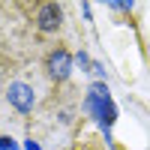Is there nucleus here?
Returning <instances> with one entry per match:
<instances>
[{"label":"nucleus","mask_w":150,"mask_h":150,"mask_svg":"<svg viewBox=\"0 0 150 150\" xmlns=\"http://www.w3.org/2000/svg\"><path fill=\"white\" fill-rule=\"evenodd\" d=\"M6 99H9V105L15 108V111H21V114H30L33 105H36L33 84H27V81H12L9 90H6Z\"/></svg>","instance_id":"f257e3e1"},{"label":"nucleus","mask_w":150,"mask_h":150,"mask_svg":"<svg viewBox=\"0 0 150 150\" xmlns=\"http://www.w3.org/2000/svg\"><path fill=\"white\" fill-rule=\"evenodd\" d=\"M45 69H48V78H51V81L63 84V81L69 78V72H72V57H69V51H66V48H54V51L48 54V60H45Z\"/></svg>","instance_id":"f03ea898"},{"label":"nucleus","mask_w":150,"mask_h":150,"mask_svg":"<svg viewBox=\"0 0 150 150\" xmlns=\"http://www.w3.org/2000/svg\"><path fill=\"white\" fill-rule=\"evenodd\" d=\"M33 12H36V30H42V33H51L63 24V9L57 3H36Z\"/></svg>","instance_id":"7ed1b4c3"},{"label":"nucleus","mask_w":150,"mask_h":150,"mask_svg":"<svg viewBox=\"0 0 150 150\" xmlns=\"http://www.w3.org/2000/svg\"><path fill=\"white\" fill-rule=\"evenodd\" d=\"M75 150H105V147H102V141H99V138H87V141H81Z\"/></svg>","instance_id":"20e7f679"},{"label":"nucleus","mask_w":150,"mask_h":150,"mask_svg":"<svg viewBox=\"0 0 150 150\" xmlns=\"http://www.w3.org/2000/svg\"><path fill=\"white\" fill-rule=\"evenodd\" d=\"M0 150H18L12 138H0Z\"/></svg>","instance_id":"39448f33"}]
</instances>
